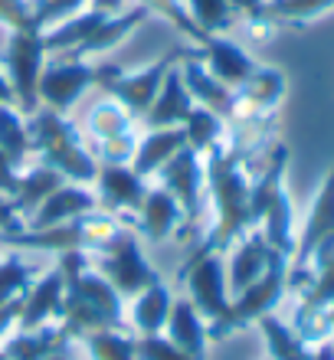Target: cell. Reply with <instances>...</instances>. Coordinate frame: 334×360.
<instances>
[{"label": "cell", "instance_id": "cell-1", "mask_svg": "<svg viewBox=\"0 0 334 360\" xmlns=\"http://www.w3.org/2000/svg\"><path fill=\"white\" fill-rule=\"evenodd\" d=\"M56 259L66 278V302H63L59 324L72 341L76 338L82 341L89 331H102V328H128L124 298L96 269L89 252H63Z\"/></svg>", "mask_w": 334, "mask_h": 360}, {"label": "cell", "instance_id": "cell-2", "mask_svg": "<svg viewBox=\"0 0 334 360\" xmlns=\"http://www.w3.org/2000/svg\"><path fill=\"white\" fill-rule=\"evenodd\" d=\"M203 167H207V197L213 207V226L200 243V249L203 252H229V246L239 236L256 229L252 207H249L252 180L243 167V154L226 144L203 154Z\"/></svg>", "mask_w": 334, "mask_h": 360}, {"label": "cell", "instance_id": "cell-3", "mask_svg": "<svg viewBox=\"0 0 334 360\" xmlns=\"http://www.w3.org/2000/svg\"><path fill=\"white\" fill-rule=\"evenodd\" d=\"M27 122L30 138H33V158L39 164L63 174V180H69V184H92L96 180V154L82 144V131L69 115L39 105L33 115H27Z\"/></svg>", "mask_w": 334, "mask_h": 360}, {"label": "cell", "instance_id": "cell-4", "mask_svg": "<svg viewBox=\"0 0 334 360\" xmlns=\"http://www.w3.org/2000/svg\"><path fill=\"white\" fill-rule=\"evenodd\" d=\"M122 217H112L105 210H92L86 217L59 223V226H46V229H30L20 226L13 233H0V246L7 249H23V252H89L96 256L122 233Z\"/></svg>", "mask_w": 334, "mask_h": 360}, {"label": "cell", "instance_id": "cell-5", "mask_svg": "<svg viewBox=\"0 0 334 360\" xmlns=\"http://www.w3.org/2000/svg\"><path fill=\"white\" fill-rule=\"evenodd\" d=\"M285 167L288 148L276 144L269 154V164L249 187V207H252V223L266 236L269 246L292 259V252H295V210H292V197L285 187Z\"/></svg>", "mask_w": 334, "mask_h": 360}, {"label": "cell", "instance_id": "cell-6", "mask_svg": "<svg viewBox=\"0 0 334 360\" xmlns=\"http://www.w3.org/2000/svg\"><path fill=\"white\" fill-rule=\"evenodd\" d=\"M191 49L193 46H171L164 56L144 63L141 69H122V66H115V63H102V66H96V86L102 89L108 98H115L134 122L141 124L144 112L151 108L154 95L161 89L164 76H167L184 56H191Z\"/></svg>", "mask_w": 334, "mask_h": 360}, {"label": "cell", "instance_id": "cell-7", "mask_svg": "<svg viewBox=\"0 0 334 360\" xmlns=\"http://www.w3.org/2000/svg\"><path fill=\"white\" fill-rule=\"evenodd\" d=\"M285 288H288V256H276L272 266L259 275L256 282L246 285L243 292H236L229 298V308L220 321L207 324V338H210V341H223L226 334L256 324L262 314H272L276 304L282 302Z\"/></svg>", "mask_w": 334, "mask_h": 360}, {"label": "cell", "instance_id": "cell-8", "mask_svg": "<svg viewBox=\"0 0 334 360\" xmlns=\"http://www.w3.org/2000/svg\"><path fill=\"white\" fill-rule=\"evenodd\" d=\"M92 262H96L98 272L115 285V292L122 295V298H134L141 288L161 282V272L148 262L141 236H138L131 226H122V233H118L102 252H96Z\"/></svg>", "mask_w": 334, "mask_h": 360}, {"label": "cell", "instance_id": "cell-9", "mask_svg": "<svg viewBox=\"0 0 334 360\" xmlns=\"http://www.w3.org/2000/svg\"><path fill=\"white\" fill-rule=\"evenodd\" d=\"M158 184L181 203L184 226L177 239H191L203 223V200H207V167H203V154L181 148L171 161L158 171Z\"/></svg>", "mask_w": 334, "mask_h": 360}, {"label": "cell", "instance_id": "cell-10", "mask_svg": "<svg viewBox=\"0 0 334 360\" xmlns=\"http://www.w3.org/2000/svg\"><path fill=\"white\" fill-rule=\"evenodd\" d=\"M46 46L39 30H10L7 49H4V72L13 89V105L23 115H33L39 108V72L46 66Z\"/></svg>", "mask_w": 334, "mask_h": 360}, {"label": "cell", "instance_id": "cell-11", "mask_svg": "<svg viewBox=\"0 0 334 360\" xmlns=\"http://www.w3.org/2000/svg\"><path fill=\"white\" fill-rule=\"evenodd\" d=\"M184 285H187V298L200 311V318L207 324L220 321L229 308V282H226V259L223 252H203L197 249L187 266L177 272Z\"/></svg>", "mask_w": 334, "mask_h": 360}, {"label": "cell", "instance_id": "cell-12", "mask_svg": "<svg viewBox=\"0 0 334 360\" xmlns=\"http://www.w3.org/2000/svg\"><path fill=\"white\" fill-rule=\"evenodd\" d=\"M89 86H96V63L69 56V53H56V56H46V66L39 72L37 95L39 105L69 115L72 105L86 95Z\"/></svg>", "mask_w": 334, "mask_h": 360}, {"label": "cell", "instance_id": "cell-13", "mask_svg": "<svg viewBox=\"0 0 334 360\" xmlns=\"http://www.w3.org/2000/svg\"><path fill=\"white\" fill-rule=\"evenodd\" d=\"M328 239H334V164H331V171H328V177L321 180L315 200H311L305 226L295 236V252L288 259V288H295L298 278L305 275L308 259L315 256V249L325 246Z\"/></svg>", "mask_w": 334, "mask_h": 360}, {"label": "cell", "instance_id": "cell-14", "mask_svg": "<svg viewBox=\"0 0 334 360\" xmlns=\"http://www.w3.org/2000/svg\"><path fill=\"white\" fill-rule=\"evenodd\" d=\"M148 187L151 184L141 174H134L131 164H98V174L92 180V190L98 197V210H105L112 217L134 213L141 207Z\"/></svg>", "mask_w": 334, "mask_h": 360}, {"label": "cell", "instance_id": "cell-15", "mask_svg": "<svg viewBox=\"0 0 334 360\" xmlns=\"http://www.w3.org/2000/svg\"><path fill=\"white\" fill-rule=\"evenodd\" d=\"M63 302H66V278H63V269L53 266L46 272H39L33 278V285L23 292L17 328L30 331V328H43V324L59 321L63 318Z\"/></svg>", "mask_w": 334, "mask_h": 360}, {"label": "cell", "instance_id": "cell-16", "mask_svg": "<svg viewBox=\"0 0 334 360\" xmlns=\"http://www.w3.org/2000/svg\"><path fill=\"white\" fill-rule=\"evenodd\" d=\"M193 56L207 66L210 76H217L223 86H229V89H239L252 76V69L259 66L256 59L249 56L239 43H233L226 33H220V37H203L200 46H193Z\"/></svg>", "mask_w": 334, "mask_h": 360}, {"label": "cell", "instance_id": "cell-17", "mask_svg": "<svg viewBox=\"0 0 334 360\" xmlns=\"http://www.w3.org/2000/svg\"><path fill=\"white\" fill-rule=\"evenodd\" d=\"M98 210V197L92 184H63L49 193L43 203H39L33 213H30L27 226L30 229H46V226H59V223H69V219H79Z\"/></svg>", "mask_w": 334, "mask_h": 360}, {"label": "cell", "instance_id": "cell-18", "mask_svg": "<svg viewBox=\"0 0 334 360\" xmlns=\"http://www.w3.org/2000/svg\"><path fill=\"white\" fill-rule=\"evenodd\" d=\"M138 213V223H134V233L138 236H144L148 243H154V246H161V243H167L171 236H177L184 226V213H181V203L167 193V190L161 187V184H154V187H148V193H144L141 207L134 210Z\"/></svg>", "mask_w": 334, "mask_h": 360}, {"label": "cell", "instance_id": "cell-19", "mask_svg": "<svg viewBox=\"0 0 334 360\" xmlns=\"http://www.w3.org/2000/svg\"><path fill=\"white\" fill-rule=\"evenodd\" d=\"M229 249H233L226 259L229 295H236V292H243L246 285H252L259 275L272 266V259L282 256V252H276V249L269 246L266 236H262L259 229H249L246 236H239Z\"/></svg>", "mask_w": 334, "mask_h": 360}, {"label": "cell", "instance_id": "cell-20", "mask_svg": "<svg viewBox=\"0 0 334 360\" xmlns=\"http://www.w3.org/2000/svg\"><path fill=\"white\" fill-rule=\"evenodd\" d=\"M177 69H181V79H184V86H187V92H191L193 105L210 108V112H217L220 118H226V122L236 115V89L223 86L217 76H210L207 66L193 56V49H191V56L181 59Z\"/></svg>", "mask_w": 334, "mask_h": 360}, {"label": "cell", "instance_id": "cell-21", "mask_svg": "<svg viewBox=\"0 0 334 360\" xmlns=\"http://www.w3.org/2000/svg\"><path fill=\"white\" fill-rule=\"evenodd\" d=\"M72 338L59 321L43 324V328H30V331H10L0 341V360H46L49 354L69 351Z\"/></svg>", "mask_w": 334, "mask_h": 360}, {"label": "cell", "instance_id": "cell-22", "mask_svg": "<svg viewBox=\"0 0 334 360\" xmlns=\"http://www.w3.org/2000/svg\"><path fill=\"white\" fill-rule=\"evenodd\" d=\"M177 66H181V63H177ZM177 66L164 76L151 108L144 112V118H141L144 128H181V124L187 122V115L193 112V98H191V92H187V86H184L181 69Z\"/></svg>", "mask_w": 334, "mask_h": 360}, {"label": "cell", "instance_id": "cell-23", "mask_svg": "<svg viewBox=\"0 0 334 360\" xmlns=\"http://www.w3.org/2000/svg\"><path fill=\"white\" fill-rule=\"evenodd\" d=\"M285 98V72L276 66H256L252 76L236 89V115H272Z\"/></svg>", "mask_w": 334, "mask_h": 360}, {"label": "cell", "instance_id": "cell-24", "mask_svg": "<svg viewBox=\"0 0 334 360\" xmlns=\"http://www.w3.org/2000/svg\"><path fill=\"white\" fill-rule=\"evenodd\" d=\"M181 148H187L184 128H148L144 134H138V144H134V154H131L134 174H141L144 180L158 177V171Z\"/></svg>", "mask_w": 334, "mask_h": 360}, {"label": "cell", "instance_id": "cell-25", "mask_svg": "<svg viewBox=\"0 0 334 360\" xmlns=\"http://www.w3.org/2000/svg\"><path fill=\"white\" fill-rule=\"evenodd\" d=\"M144 20H148V10L138 7V4H134V7H128V10H122V13H108V17L102 20L96 30H92V37H89L79 49H72L69 56L96 59V56H102V53H112V49H118L124 39L131 37L134 30L141 27Z\"/></svg>", "mask_w": 334, "mask_h": 360}, {"label": "cell", "instance_id": "cell-26", "mask_svg": "<svg viewBox=\"0 0 334 360\" xmlns=\"http://www.w3.org/2000/svg\"><path fill=\"white\" fill-rule=\"evenodd\" d=\"M164 334H167L184 354L207 360V341H210V338H207V321H203L200 311L191 304V298H174L167 324H164Z\"/></svg>", "mask_w": 334, "mask_h": 360}, {"label": "cell", "instance_id": "cell-27", "mask_svg": "<svg viewBox=\"0 0 334 360\" xmlns=\"http://www.w3.org/2000/svg\"><path fill=\"white\" fill-rule=\"evenodd\" d=\"M174 295L164 282H154L148 288L131 298V314H128V324H131L138 334H161L164 324H167V314H171Z\"/></svg>", "mask_w": 334, "mask_h": 360}, {"label": "cell", "instance_id": "cell-28", "mask_svg": "<svg viewBox=\"0 0 334 360\" xmlns=\"http://www.w3.org/2000/svg\"><path fill=\"white\" fill-rule=\"evenodd\" d=\"M63 184H66L63 174H56L53 167H46V164H39V161L33 164V167H23V171H20V187H17V193H13L10 203H13V210L23 217V226H27L30 213H33L56 187H63Z\"/></svg>", "mask_w": 334, "mask_h": 360}, {"label": "cell", "instance_id": "cell-29", "mask_svg": "<svg viewBox=\"0 0 334 360\" xmlns=\"http://www.w3.org/2000/svg\"><path fill=\"white\" fill-rule=\"evenodd\" d=\"M256 324L262 338H266L269 360H311V344L292 324L282 321L278 314H262Z\"/></svg>", "mask_w": 334, "mask_h": 360}, {"label": "cell", "instance_id": "cell-30", "mask_svg": "<svg viewBox=\"0 0 334 360\" xmlns=\"http://www.w3.org/2000/svg\"><path fill=\"white\" fill-rule=\"evenodd\" d=\"M105 17L108 13H102V10H92V7L82 10L76 17L63 20L59 27L46 30V33H43V46H46L49 56H56V53H72V49H79L89 37H92V30H96Z\"/></svg>", "mask_w": 334, "mask_h": 360}, {"label": "cell", "instance_id": "cell-31", "mask_svg": "<svg viewBox=\"0 0 334 360\" xmlns=\"http://www.w3.org/2000/svg\"><path fill=\"white\" fill-rule=\"evenodd\" d=\"M0 151L20 167H27V161L33 158L30 122L17 105H0Z\"/></svg>", "mask_w": 334, "mask_h": 360}, {"label": "cell", "instance_id": "cell-32", "mask_svg": "<svg viewBox=\"0 0 334 360\" xmlns=\"http://www.w3.org/2000/svg\"><path fill=\"white\" fill-rule=\"evenodd\" d=\"M134 128H138V122H134L131 115L124 112L115 98H108V95L102 98V102L92 105V112H89V118H86V131L96 144L112 141V138H122V134H131Z\"/></svg>", "mask_w": 334, "mask_h": 360}, {"label": "cell", "instance_id": "cell-33", "mask_svg": "<svg viewBox=\"0 0 334 360\" xmlns=\"http://www.w3.org/2000/svg\"><path fill=\"white\" fill-rule=\"evenodd\" d=\"M184 134H187V148L197 154H210L213 148H220L223 138H226V118H220L210 108H200L193 105V112L187 115V122L181 124Z\"/></svg>", "mask_w": 334, "mask_h": 360}, {"label": "cell", "instance_id": "cell-34", "mask_svg": "<svg viewBox=\"0 0 334 360\" xmlns=\"http://www.w3.org/2000/svg\"><path fill=\"white\" fill-rule=\"evenodd\" d=\"M334 10V0H266L262 7V17L278 27V23H288V27H308L315 23L318 17H325Z\"/></svg>", "mask_w": 334, "mask_h": 360}, {"label": "cell", "instance_id": "cell-35", "mask_svg": "<svg viewBox=\"0 0 334 360\" xmlns=\"http://www.w3.org/2000/svg\"><path fill=\"white\" fill-rule=\"evenodd\" d=\"M86 351L92 360H138L134 354V334L128 328H102L89 331L82 338Z\"/></svg>", "mask_w": 334, "mask_h": 360}, {"label": "cell", "instance_id": "cell-36", "mask_svg": "<svg viewBox=\"0 0 334 360\" xmlns=\"http://www.w3.org/2000/svg\"><path fill=\"white\" fill-rule=\"evenodd\" d=\"M187 13H191L193 27L203 37H220L233 30V20L239 17L229 0H187Z\"/></svg>", "mask_w": 334, "mask_h": 360}, {"label": "cell", "instance_id": "cell-37", "mask_svg": "<svg viewBox=\"0 0 334 360\" xmlns=\"http://www.w3.org/2000/svg\"><path fill=\"white\" fill-rule=\"evenodd\" d=\"M138 7L148 10V17H158L164 23H171L191 46H200L203 43V33L193 27L191 13H187V0H138Z\"/></svg>", "mask_w": 334, "mask_h": 360}, {"label": "cell", "instance_id": "cell-38", "mask_svg": "<svg viewBox=\"0 0 334 360\" xmlns=\"http://www.w3.org/2000/svg\"><path fill=\"white\" fill-rule=\"evenodd\" d=\"M37 275H39V266L27 262L23 256H0V304L20 298L33 285Z\"/></svg>", "mask_w": 334, "mask_h": 360}, {"label": "cell", "instance_id": "cell-39", "mask_svg": "<svg viewBox=\"0 0 334 360\" xmlns=\"http://www.w3.org/2000/svg\"><path fill=\"white\" fill-rule=\"evenodd\" d=\"M89 4L92 0H30V20L39 33H46V30L59 27L63 20L89 10Z\"/></svg>", "mask_w": 334, "mask_h": 360}, {"label": "cell", "instance_id": "cell-40", "mask_svg": "<svg viewBox=\"0 0 334 360\" xmlns=\"http://www.w3.org/2000/svg\"><path fill=\"white\" fill-rule=\"evenodd\" d=\"M134 354H138V360H200V357L184 354L164 331L161 334H138V338H134Z\"/></svg>", "mask_w": 334, "mask_h": 360}, {"label": "cell", "instance_id": "cell-41", "mask_svg": "<svg viewBox=\"0 0 334 360\" xmlns=\"http://www.w3.org/2000/svg\"><path fill=\"white\" fill-rule=\"evenodd\" d=\"M0 27L37 30L33 20H30V0H0Z\"/></svg>", "mask_w": 334, "mask_h": 360}, {"label": "cell", "instance_id": "cell-42", "mask_svg": "<svg viewBox=\"0 0 334 360\" xmlns=\"http://www.w3.org/2000/svg\"><path fill=\"white\" fill-rule=\"evenodd\" d=\"M20 171H23V167L13 164L7 154L0 151V193H4V197L13 200V193H17V187H20Z\"/></svg>", "mask_w": 334, "mask_h": 360}, {"label": "cell", "instance_id": "cell-43", "mask_svg": "<svg viewBox=\"0 0 334 360\" xmlns=\"http://www.w3.org/2000/svg\"><path fill=\"white\" fill-rule=\"evenodd\" d=\"M20 304H23V295H20V298H13V302H7V304H0V341H4L13 328H17Z\"/></svg>", "mask_w": 334, "mask_h": 360}, {"label": "cell", "instance_id": "cell-44", "mask_svg": "<svg viewBox=\"0 0 334 360\" xmlns=\"http://www.w3.org/2000/svg\"><path fill=\"white\" fill-rule=\"evenodd\" d=\"M20 226H23V217L13 210L10 197L0 193V233H13V229H20Z\"/></svg>", "mask_w": 334, "mask_h": 360}, {"label": "cell", "instance_id": "cell-45", "mask_svg": "<svg viewBox=\"0 0 334 360\" xmlns=\"http://www.w3.org/2000/svg\"><path fill=\"white\" fill-rule=\"evenodd\" d=\"M233 10H236L239 17H246V23H256V20H266L262 17V7H266V0H229Z\"/></svg>", "mask_w": 334, "mask_h": 360}, {"label": "cell", "instance_id": "cell-46", "mask_svg": "<svg viewBox=\"0 0 334 360\" xmlns=\"http://www.w3.org/2000/svg\"><path fill=\"white\" fill-rule=\"evenodd\" d=\"M89 7H92V10H102V13H122V10H124V0H92Z\"/></svg>", "mask_w": 334, "mask_h": 360}, {"label": "cell", "instance_id": "cell-47", "mask_svg": "<svg viewBox=\"0 0 334 360\" xmlns=\"http://www.w3.org/2000/svg\"><path fill=\"white\" fill-rule=\"evenodd\" d=\"M311 360H334V341H318L311 347Z\"/></svg>", "mask_w": 334, "mask_h": 360}, {"label": "cell", "instance_id": "cell-48", "mask_svg": "<svg viewBox=\"0 0 334 360\" xmlns=\"http://www.w3.org/2000/svg\"><path fill=\"white\" fill-rule=\"evenodd\" d=\"M0 105H13V89H10V82H7L4 66H0Z\"/></svg>", "mask_w": 334, "mask_h": 360}, {"label": "cell", "instance_id": "cell-49", "mask_svg": "<svg viewBox=\"0 0 334 360\" xmlns=\"http://www.w3.org/2000/svg\"><path fill=\"white\" fill-rule=\"evenodd\" d=\"M46 360H72V357H69V351H56V354H49Z\"/></svg>", "mask_w": 334, "mask_h": 360}, {"label": "cell", "instance_id": "cell-50", "mask_svg": "<svg viewBox=\"0 0 334 360\" xmlns=\"http://www.w3.org/2000/svg\"><path fill=\"white\" fill-rule=\"evenodd\" d=\"M331 321H334V304H331Z\"/></svg>", "mask_w": 334, "mask_h": 360}, {"label": "cell", "instance_id": "cell-51", "mask_svg": "<svg viewBox=\"0 0 334 360\" xmlns=\"http://www.w3.org/2000/svg\"><path fill=\"white\" fill-rule=\"evenodd\" d=\"M331 341H334V331H331Z\"/></svg>", "mask_w": 334, "mask_h": 360}]
</instances>
